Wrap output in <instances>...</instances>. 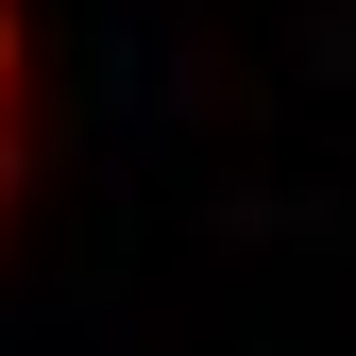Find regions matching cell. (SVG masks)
I'll return each instance as SVG.
<instances>
[{"mask_svg": "<svg viewBox=\"0 0 356 356\" xmlns=\"http://www.w3.org/2000/svg\"><path fill=\"white\" fill-rule=\"evenodd\" d=\"M0 204H17V119H0Z\"/></svg>", "mask_w": 356, "mask_h": 356, "instance_id": "cell-2", "label": "cell"}, {"mask_svg": "<svg viewBox=\"0 0 356 356\" xmlns=\"http://www.w3.org/2000/svg\"><path fill=\"white\" fill-rule=\"evenodd\" d=\"M17 68H34V34H17V0H0V119H17Z\"/></svg>", "mask_w": 356, "mask_h": 356, "instance_id": "cell-1", "label": "cell"}]
</instances>
